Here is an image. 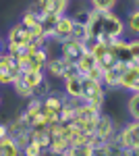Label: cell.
Instances as JSON below:
<instances>
[{
  "mask_svg": "<svg viewBox=\"0 0 139 156\" xmlns=\"http://www.w3.org/2000/svg\"><path fill=\"white\" fill-rule=\"evenodd\" d=\"M83 27H85V37L93 42H112L116 37L125 36V21L114 11H92Z\"/></svg>",
  "mask_w": 139,
  "mask_h": 156,
  "instance_id": "1",
  "label": "cell"
},
{
  "mask_svg": "<svg viewBox=\"0 0 139 156\" xmlns=\"http://www.w3.org/2000/svg\"><path fill=\"white\" fill-rule=\"evenodd\" d=\"M81 100L87 102V104H93V106L102 108L106 102V90L102 81L98 79H92V77H81Z\"/></svg>",
  "mask_w": 139,
  "mask_h": 156,
  "instance_id": "2",
  "label": "cell"
},
{
  "mask_svg": "<svg viewBox=\"0 0 139 156\" xmlns=\"http://www.w3.org/2000/svg\"><path fill=\"white\" fill-rule=\"evenodd\" d=\"M114 140L129 152H139V123L137 121H129L127 125H123L114 133Z\"/></svg>",
  "mask_w": 139,
  "mask_h": 156,
  "instance_id": "3",
  "label": "cell"
},
{
  "mask_svg": "<svg viewBox=\"0 0 139 156\" xmlns=\"http://www.w3.org/2000/svg\"><path fill=\"white\" fill-rule=\"evenodd\" d=\"M31 37H33V34L19 21L17 25H12L11 29H9V34H6V52L9 54H15L19 48L27 46L31 42Z\"/></svg>",
  "mask_w": 139,
  "mask_h": 156,
  "instance_id": "4",
  "label": "cell"
},
{
  "mask_svg": "<svg viewBox=\"0 0 139 156\" xmlns=\"http://www.w3.org/2000/svg\"><path fill=\"white\" fill-rule=\"evenodd\" d=\"M6 129H9V137L23 150V146L29 142V131H31V127H29V123L23 119V115L6 121Z\"/></svg>",
  "mask_w": 139,
  "mask_h": 156,
  "instance_id": "5",
  "label": "cell"
},
{
  "mask_svg": "<svg viewBox=\"0 0 139 156\" xmlns=\"http://www.w3.org/2000/svg\"><path fill=\"white\" fill-rule=\"evenodd\" d=\"M118 87L127 92H139V60H131L125 65L123 75L118 79Z\"/></svg>",
  "mask_w": 139,
  "mask_h": 156,
  "instance_id": "6",
  "label": "cell"
},
{
  "mask_svg": "<svg viewBox=\"0 0 139 156\" xmlns=\"http://www.w3.org/2000/svg\"><path fill=\"white\" fill-rule=\"evenodd\" d=\"M21 75L17 62L9 52H0V85H12V81Z\"/></svg>",
  "mask_w": 139,
  "mask_h": 156,
  "instance_id": "7",
  "label": "cell"
},
{
  "mask_svg": "<svg viewBox=\"0 0 139 156\" xmlns=\"http://www.w3.org/2000/svg\"><path fill=\"white\" fill-rule=\"evenodd\" d=\"M83 52H85V50H83V44L79 42V40L69 37V40L58 42V56H60V58H64L69 65H75Z\"/></svg>",
  "mask_w": 139,
  "mask_h": 156,
  "instance_id": "8",
  "label": "cell"
},
{
  "mask_svg": "<svg viewBox=\"0 0 139 156\" xmlns=\"http://www.w3.org/2000/svg\"><path fill=\"white\" fill-rule=\"evenodd\" d=\"M114 133H116V125L112 121V117L100 112V117L96 121V127H93V137L98 142H108V140L114 137Z\"/></svg>",
  "mask_w": 139,
  "mask_h": 156,
  "instance_id": "9",
  "label": "cell"
},
{
  "mask_svg": "<svg viewBox=\"0 0 139 156\" xmlns=\"http://www.w3.org/2000/svg\"><path fill=\"white\" fill-rule=\"evenodd\" d=\"M73 19H71L69 15H60L56 19V23H54V29H52V40H56V42H62V40H69L71 34H73Z\"/></svg>",
  "mask_w": 139,
  "mask_h": 156,
  "instance_id": "10",
  "label": "cell"
},
{
  "mask_svg": "<svg viewBox=\"0 0 139 156\" xmlns=\"http://www.w3.org/2000/svg\"><path fill=\"white\" fill-rule=\"evenodd\" d=\"M125 65H127V62H120V65H114V67L102 71V85H104V90H116V87H118V79H120V75H123Z\"/></svg>",
  "mask_w": 139,
  "mask_h": 156,
  "instance_id": "11",
  "label": "cell"
},
{
  "mask_svg": "<svg viewBox=\"0 0 139 156\" xmlns=\"http://www.w3.org/2000/svg\"><path fill=\"white\" fill-rule=\"evenodd\" d=\"M69 67V62L60 56H54V58H48L46 67H44V73H46L50 79H62V73Z\"/></svg>",
  "mask_w": 139,
  "mask_h": 156,
  "instance_id": "12",
  "label": "cell"
},
{
  "mask_svg": "<svg viewBox=\"0 0 139 156\" xmlns=\"http://www.w3.org/2000/svg\"><path fill=\"white\" fill-rule=\"evenodd\" d=\"M71 6V0H44V15H56V17H60V15H67V11H69Z\"/></svg>",
  "mask_w": 139,
  "mask_h": 156,
  "instance_id": "13",
  "label": "cell"
},
{
  "mask_svg": "<svg viewBox=\"0 0 139 156\" xmlns=\"http://www.w3.org/2000/svg\"><path fill=\"white\" fill-rule=\"evenodd\" d=\"M44 79H46V73L42 71V69H31V71H23L21 73V81H23L25 85H29L31 90H35Z\"/></svg>",
  "mask_w": 139,
  "mask_h": 156,
  "instance_id": "14",
  "label": "cell"
},
{
  "mask_svg": "<svg viewBox=\"0 0 139 156\" xmlns=\"http://www.w3.org/2000/svg\"><path fill=\"white\" fill-rule=\"evenodd\" d=\"M0 156H21V148L11 137H4L0 140Z\"/></svg>",
  "mask_w": 139,
  "mask_h": 156,
  "instance_id": "15",
  "label": "cell"
},
{
  "mask_svg": "<svg viewBox=\"0 0 139 156\" xmlns=\"http://www.w3.org/2000/svg\"><path fill=\"white\" fill-rule=\"evenodd\" d=\"M125 31H129L133 37H137V34H139V11L137 9H133L129 12L127 21H125Z\"/></svg>",
  "mask_w": 139,
  "mask_h": 156,
  "instance_id": "16",
  "label": "cell"
},
{
  "mask_svg": "<svg viewBox=\"0 0 139 156\" xmlns=\"http://www.w3.org/2000/svg\"><path fill=\"white\" fill-rule=\"evenodd\" d=\"M12 90H15V94H17V96L23 98V100H29V98H33V90L21 81V75H19V77L12 81Z\"/></svg>",
  "mask_w": 139,
  "mask_h": 156,
  "instance_id": "17",
  "label": "cell"
},
{
  "mask_svg": "<svg viewBox=\"0 0 139 156\" xmlns=\"http://www.w3.org/2000/svg\"><path fill=\"white\" fill-rule=\"evenodd\" d=\"M127 110L131 121H139V92H131L127 100Z\"/></svg>",
  "mask_w": 139,
  "mask_h": 156,
  "instance_id": "18",
  "label": "cell"
},
{
  "mask_svg": "<svg viewBox=\"0 0 139 156\" xmlns=\"http://www.w3.org/2000/svg\"><path fill=\"white\" fill-rule=\"evenodd\" d=\"M93 154V144H75L69 148L64 156H92Z\"/></svg>",
  "mask_w": 139,
  "mask_h": 156,
  "instance_id": "19",
  "label": "cell"
},
{
  "mask_svg": "<svg viewBox=\"0 0 139 156\" xmlns=\"http://www.w3.org/2000/svg\"><path fill=\"white\" fill-rule=\"evenodd\" d=\"M116 2L118 0H89V6H92V11L108 12V11H114Z\"/></svg>",
  "mask_w": 139,
  "mask_h": 156,
  "instance_id": "20",
  "label": "cell"
},
{
  "mask_svg": "<svg viewBox=\"0 0 139 156\" xmlns=\"http://www.w3.org/2000/svg\"><path fill=\"white\" fill-rule=\"evenodd\" d=\"M48 152L44 150V148H40V146L35 144V142H27V144L23 146V150H21V156H46Z\"/></svg>",
  "mask_w": 139,
  "mask_h": 156,
  "instance_id": "21",
  "label": "cell"
},
{
  "mask_svg": "<svg viewBox=\"0 0 139 156\" xmlns=\"http://www.w3.org/2000/svg\"><path fill=\"white\" fill-rule=\"evenodd\" d=\"M21 23H23L29 31H33V29H37V27H40V17H37L35 12H31V11H25Z\"/></svg>",
  "mask_w": 139,
  "mask_h": 156,
  "instance_id": "22",
  "label": "cell"
},
{
  "mask_svg": "<svg viewBox=\"0 0 139 156\" xmlns=\"http://www.w3.org/2000/svg\"><path fill=\"white\" fill-rule=\"evenodd\" d=\"M127 44H129V50H131V56L139 60V40L131 37V40H127Z\"/></svg>",
  "mask_w": 139,
  "mask_h": 156,
  "instance_id": "23",
  "label": "cell"
},
{
  "mask_svg": "<svg viewBox=\"0 0 139 156\" xmlns=\"http://www.w3.org/2000/svg\"><path fill=\"white\" fill-rule=\"evenodd\" d=\"M4 137H9V129H6V123L0 121V140H4Z\"/></svg>",
  "mask_w": 139,
  "mask_h": 156,
  "instance_id": "24",
  "label": "cell"
},
{
  "mask_svg": "<svg viewBox=\"0 0 139 156\" xmlns=\"http://www.w3.org/2000/svg\"><path fill=\"white\" fill-rule=\"evenodd\" d=\"M2 46H4V44H2V37H0V52H2Z\"/></svg>",
  "mask_w": 139,
  "mask_h": 156,
  "instance_id": "25",
  "label": "cell"
},
{
  "mask_svg": "<svg viewBox=\"0 0 139 156\" xmlns=\"http://www.w3.org/2000/svg\"><path fill=\"white\" fill-rule=\"evenodd\" d=\"M137 2H139V0H133V4H137Z\"/></svg>",
  "mask_w": 139,
  "mask_h": 156,
  "instance_id": "26",
  "label": "cell"
},
{
  "mask_svg": "<svg viewBox=\"0 0 139 156\" xmlns=\"http://www.w3.org/2000/svg\"><path fill=\"white\" fill-rule=\"evenodd\" d=\"M0 104H2V98H0Z\"/></svg>",
  "mask_w": 139,
  "mask_h": 156,
  "instance_id": "27",
  "label": "cell"
}]
</instances>
